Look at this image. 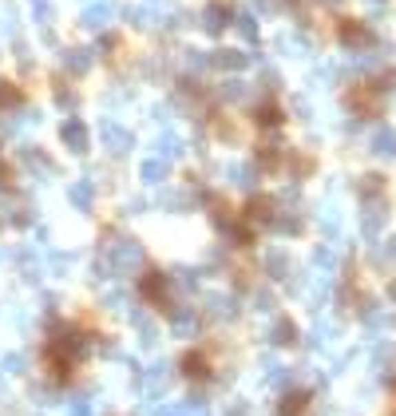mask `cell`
<instances>
[{"instance_id": "6da1fadb", "label": "cell", "mask_w": 396, "mask_h": 416, "mask_svg": "<svg viewBox=\"0 0 396 416\" xmlns=\"http://www.w3.org/2000/svg\"><path fill=\"white\" fill-rule=\"evenodd\" d=\"M60 139L67 143V151H87V131L79 127L76 119H63L60 123Z\"/></svg>"}, {"instance_id": "7a4b0ae2", "label": "cell", "mask_w": 396, "mask_h": 416, "mask_svg": "<svg viewBox=\"0 0 396 416\" xmlns=\"http://www.w3.org/2000/svg\"><path fill=\"white\" fill-rule=\"evenodd\" d=\"M111 17H115V4H111V0H99V4H92V8L83 12V24H87V28H103Z\"/></svg>"}, {"instance_id": "3957f363", "label": "cell", "mask_w": 396, "mask_h": 416, "mask_svg": "<svg viewBox=\"0 0 396 416\" xmlns=\"http://www.w3.org/2000/svg\"><path fill=\"white\" fill-rule=\"evenodd\" d=\"M103 143H107V147H115V151H127L131 135H127V131L119 127V123H107V127H103Z\"/></svg>"}, {"instance_id": "277c9868", "label": "cell", "mask_w": 396, "mask_h": 416, "mask_svg": "<svg viewBox=\"0 0 396 416\" xmlns=\"http://www.w3.org/2000/svg\"><path fill=\"white\" fill-rule=\"evenodd\" d=\"M92 183H87V178H83V183H72V191H67V198H72V202H76V207H92Z\"/></svg>"}, {"instance_id": "5b68a950", "label": "cell", "mask_w": 396, "mask_h": 416, "mask_svg": "<svg viewBox=\"0 0 396 416\" xmlns=\"http://www.w3.org/2000/svg\"><path fill=\"white\" fill-rule=\"evenodd\" d=\"M87 67H92L87 48H72V52H67V72H87Z\"/></svg>"}, {"instance_id": "8992f818", "label": "cell", "mask_w": 396, "mask_h": 416, "mask_svg": "<svg viewBox=\"0 0 396 416\" xmlns=\"http://www.w3.org/2000/svg\"><path fill=\"white\" fill-rule=\"evenodd\" d=\"M163 171H167V163H163V159H147L139 175L147 178V183H158V178H163Z\"/></svg>"}, {"instance_id": "52a82bcc", "label": "cell", "mask_w": 396, "mask_h": 416, "mask_svg": "<svg viewBox=\"0 0 396 416\" xmlns=\"http://www.w3.org/2000/svg\"><path fill=\"white\" fill-rule=\"evenodd\" d=\"M16 99H20V92H16V83H0V112H4V107H12Z\"/></svg>"}, {"instance_id": "ba28073f", "label": "cell", "mask_w": 396, "mask_h": 416, "mask_svg": "<svg viewBox=\"0 0 396 416\" xmlns=\"http://www.w3.org/2000/svg\"><path fill=\"white\" fill-rule=\"evenodd\" d=\"M67 416H92V404L87 400H72L67 404Z\"/></svg>"}]
</instances>
